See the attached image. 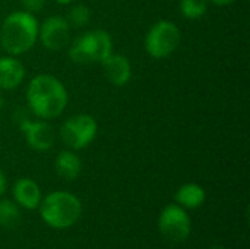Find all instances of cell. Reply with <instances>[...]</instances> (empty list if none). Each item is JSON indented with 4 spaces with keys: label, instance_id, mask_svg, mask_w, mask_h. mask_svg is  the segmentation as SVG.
<instances>
[{
    "label": "cell",
    "instance_id": "obj_11",
    "mask_svg": "<svg viewBox=\"0 0 250 249\" xmlns=\"http://www.w3.org/2000/svg\"><path fill=\"white\" fill-rule=\"evenodd\" d=\"M12 192L16 204L26 210H35L41 203V189L38 183L29 178L18 179L12 188Z\"/></svg>",
    "mask_w": 250,
    "mask_h": 249
},
{
    "label": "cell",
    "instance_id": "obj_22",
    "mask_svg": "<svg viewBox=\"0 0 250 249\" xmlns=\"http://www.w3.org/2000/svg\"><path fill=\"white\" fill-rule=\"evenodd\" d=\"M3 106H4V98H3V95H1V92H0V110L3 109Z\"/></svg>",
    "mask_w": 250,
    "mask_h": 249
},
{
    "label": "cell",
    "instance_id": "obj_4",
    "mask_svg": "<svg viewBox=\"0 0 250 249\" xmlns=\"http://www.w3.org/2000/svg\"><path fill=\"white\" fill-rule=\"evenodd\" d=\"M113 53L111 35L104 29H91L75 38L69 48V57L73 63L89 65L101 63Z\"/></svg>",
    "mask_w": 250,
    "mask_h": 249
},
{
    "label": "cell",
    "instance_id": "obj_17",
    "mask_svg": "<svg viewBox=\"0 0 250 249\" xmlns=\"http://www.w3.org/2000/svg\"><path fill=\"white\" fill-rule=\"evenodd\" d=\"M66 21L69 22L70 26L82 28V26L89 23V21H91V10L85 4H75L69 10V15H67Z\"/></svg>",
    "mask_w": 250,
    "mask_h": 249
},
{
    "label": "cell",
    "instance_id": "obj_15",
    "mask_svg": "<svg viewBox=\"0 0 250 249\" xmlns=\"http://www.w3.org/2000/svg\"><path fill=\"white\" fill-rule=\"evenodd\" d=\"M21 220V211L16 203L10 200L0 201V226L6 229L15 227Z\"/></svg>",
    "mask_w": 250,
    "mask_h": 249
},
{
    "label": "cell",
    "instance_id": "obj_14",
    "mask_svg": "<svg viewBox=\"0 0 250 249\" xmlns=\"http://www.w3.org/2000/svg\"><path fill=\"white\" fill-rule=\"evenodd\" d=\"M174 200L180 207L193 210L205 201V191L198 183H185L177 189Z\"/></svg>",
    "mask_w": 250,
    "mask_h": 249
},
{
    "label": "cell",
    "instance_id": "obj_7",
    "mask_svg": "<svg viewBox=\"0 0 250 249\" xmlns=\"http://www.w3.org/2000/svg\"><path fill=\"white\" fill-rule=\"evenodd\" d=\"M158 227L166 239L171 242H183L190 235V219L183 207L179 204H170L161 211Z\"/></svg>",
    "mask_w": 250,
    "mask_h": 249
},
{
    "label": "cell",
    "instance_id": "obj_21",
    "mask_svg": "<svg viewBox=\"0 0 250 249\" xmlns=\"http://www.w3.org/2000/svg\"><path fill=\"white\" fill-rule=\"evenodd\" d=\"M56 3H59V4H70L72 1H75V0H54Z\"/></svg>",
    "mask_w": 250,
    "mask_h": 249
},
{
    "label": "cell",
    "instance_id": "obj_19",
    "mask_svg": "<svg viewBox=\"0 0 250 249\" xmlns=\"http://www.w3.org/2000/svg\"><path fill=\"white\" fill-rule=\"evenodd\" d=\"M209 1H212L217 6H229V4L234 3L236 0H209Z\"/></svg>",
    "mask_w": 250,
    "mask_h": 249
},
{
    "label": "cell",
    "instance_id": "obj_12",
    "mask_svg": "<svg viewBox=\"0 0 250 249\" xmlns=\"http://www.w3.org/2000/svg\"><path fill=\"white\" fill-rule=\"evenodd\" d=\"M25 78V68L15 56L0 57V90H15Z\"/></svg>",
    "mask_w": 250,
    "mask_h": 249
},
{
    "label": "cell",
    "instance_id": "obj_5",
    "mask_svg": "<svg viewBox=\"0 0 250 249\" xmlns=\"http://www.w3.org/2000/svg\"><path fill=\"white\" fill-rule=\"evenodd\" d=\"M180 41V28L171 21L161 19L149 28L145 37V50L154 59H166L176 51Z\"/></svg>",
    "mask_w": 250,
    "mask_h": 249
},
{
    "label": "cell",
    "instance_id": "obj_13",
    "mask_svg": "<svg viewBox=\"0 0 250 249\" xmlns=\"http://www.w3.org/2000/svg\"><path fill=\"white\" fill-rule=\"evenodd\" d=\"M54 167H56L57 175L62 179L75 181L82 170V163H81V158L78 157V154H75V151L63 150L57 154Z\"/></svg>",
    "mask_w": 250,
    "mask_h": 249
},
{
    "label": "cell",
    "instance_id": "obj_16",
    "mask_svg": "<svg viewBox=\"0 0 250 249\" xmlns=\"http://www.w3.org/2000/svg\"><path fill=\"white\" fill-rule=\"evenodd\" d=\"M179 7L186 19H199L208 10V0H180Z\"/></svg>",
    "mask_w": 250,
    "mask_h": 249
},
{
    "label": "cell",
    "instance_id": "obj_6",
    "mask_svg": "<svg viewBox=\"0 0 250 249\" xmlns=\"http://www.w3.org/2000/svg\"><path fill=\"white\" fill-rule=\"evenodd\" d=\"M98 123L91 114H76L66 119L60 126V139L70 150H82L88 147L97 136Z\"/></svg>",
    "mask_w": 250,
    "mask_h": 249
},
{
    "label": "cell",
    "instance_id": "obj_9",
    "mask_svg": "<svg viewBox=\"0 0 250 249\" xmlns=\"http://www.w3.org/2000/svg\"><path fill=\"white\" fill-rule=\"evenodd\" d=\"M26 144L35 151H48L56 141L54 129L45 120H31L28 116L18 122Z\"/></svg>",
    "mask_w": 250,
    "mask_h": 249
},
{
    "label": "cell",
    "instance_id": "obj_3",
    "mask_svg": "<svg viewBox=\"0 0 250 249\" xmlns=\"http://www.w3.org/2000/svg\"><path fill=\"white\" fill-rule=\"evenodd\" d=\"M41 219L54 229H67L73 226L81 214L82 204L79 198L66 191H54L40 203Z\"/></svg>",
    "mask_w": 250,
    "mask_h": 249
},
{
    "label": "cell",
    "instance_id": "obj_18",
    "mask_svg": "<svg viewBox=\"0 0 250 249\" xmlns=\"http://www.w3.org/2000/svg\"><path fill=\"white\" fill-rule=\"evenodd\" d=\"M21 3H22L23 10L32 15L40 13L45 6V0H21Z\"/></svg>",
    "mask_w": 250,
    "mask_h": 249
},
{
    "label": "cell",
    "instance_id": "obj_8",
    "mask_svg": "<svg viewBox=\"0 0 250 249\" xmlns=\"http://www.w3.org/2000/svg\"><path fill=\"white\" fill-rule=\"evenodd\" d=\"M41 44L51 51H60L70 40V25L63 16H50L38 28Z\"/></svg>",
    "mask_w": 250,
    "mask_h": 249
},
{
    "label": "cell",
    "instance_id": "obj_1",
    "mask_svg": "<svg viewBox=\"0 0 250 249\" xmlns=\"http://www.w3.org/2000/svg\"><path fill=\"white\" fill-rule=\"evenodd\" d=\"M67 91L53 75L41 73L31 79L26 88V103L29 110L40 119L59 117L67 106Z\"/></svg>",
    "mask_w": 250,
    "mask_h": 249
},
{
    "label": "cell",
    "instance_id": "obj_2",
    "mask_svg": "<svg viewBox=\"0 0 250 249\" xmlns=\"http://www.w3.org/2000/svg\"><path fill=\"white\" fill-rule=\"evenodd\" d=\"M38 21L32 13L16 10L9 13L0 28V45L9 56H21L38 40Z\"/></svg>",
    "mask_w": 250,
    "mask_h": 249
},
{
    "label": "cell",
    "instance_id": "obj_10",
    "mask_svg": "<svg viewBox=\"0 0 250 249\" xmlns=\"http://www.w3.org/2000/svg\"><path fill=\"white\" fill-rule=\"evenodd\" d=\"M105 78L114 87H125L132 78V65L130 60L123 54L111 53L105 60L101 62Z\"/></svg>",
    "mask_w": 250,
    "mask_h": 249
},
{
    "label": "cell",
    "instance_id": "obj_20",
    "mask_svg": "<svg viewBox=\"0 0 250 249\" xmlns=\"http://www.w3.org/2000/svg\"><path fill=\"white\" fill-rule=\"evenodd\" d=\"M4 189H6V178H4L3 172L0 170V197L4 192Z\"/></svg>",
    "mask_w": 250,
    "mask_h": 249
}]
</instances>
